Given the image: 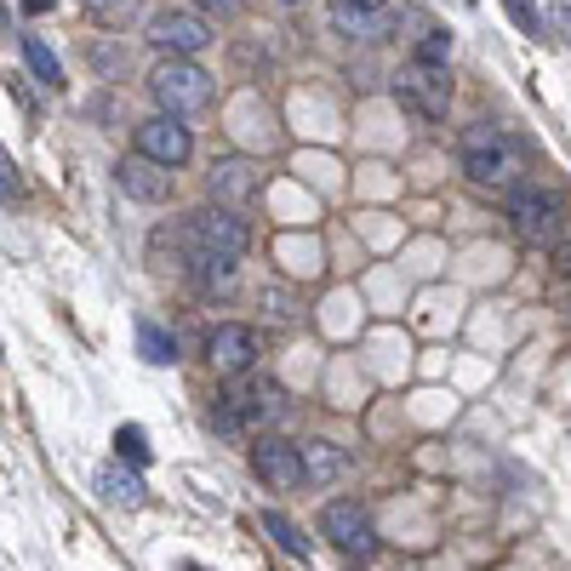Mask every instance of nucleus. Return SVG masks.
Here are the masks:
<instances>
[{
    "mask_svg": "<svg viewBox=\"0 0 571 571\" xmlns=\"http://www.w3.org/2000/svg\"><path fill=\"white\" fill-rule=\"evenodd\" d=\"M212 74L194 63V58H160L155 69H148V97L160 104V115H201L212 104Z\"/></svg>",
    "mask_w": 571,
    "mask_h": 571,
    "instance_id": "1",
    "label": "nucleus"
},
{
    "mask_svg": "<svg viewBox=\"0 0 571 571\" xmlns=\"http://www.w3.org/2000/svg\"><path fill=\"white\" fill-rule=\"evenodd\" d=\"M509 223L526 246H555L560 223H566V201L543 183H520V189H509Z\"/></svg>",
    "mask_w": 571,
    "mask_h": 571,
    "instance_id": "2",
    "label": "nucleus"
},
{
    "mask_svg": "<svg viewBox=\"0 0 571 571\" xmlns=\"http://www.w3.org/2000/svg\"><path fill=\"white\" fill-rule=\"evenodd\" d=\"M463 171L475 178L480 189H509L514 183V148L498 127H468L463 132Z\"/></svg>",
    "mask_w": 571,
    "mask_h": 571,
    "instance_id": "3",
    "label": "nucleus"
},
{
    "mask_svg": "<svg viewBox=\"0 0 571 571\" xmlns=\"http://www.w3.org/2000/svg\"><path fill=\"white\" fill-rule=\"evenodd\" d=\"M320 532H326L349 560H371V555H378V532H371V514H366V503H355V498L326 503V514H320Z\"/></svg>",
    "mask_w": 571,
    "mask_h": 571,
    "instance_id": "4",
    "label": "nucleus"
},
{
    "mask_svg": "<svg viewBox=\"0 0 571 571\" xmlns=\"http://www.w3.org/2000/svg\"><path fill=\"white\" fill-rule=\"evenodd\" d=\"M394 97L424 115V120H445V109H452V74L445 69H424V63H406L401 81H394Z\"/></svg>",
    "mask_w": 571,
    "mask_h": 571,
    "instance_id": "5",
    "label": "nucleus"
},
{
    "mask_svg": "<svg viewBox=\"0 0 571 571\" xmlns=\"http://www.w3.org/2000/svg\"><path fill=\"white\" fill-rule=\"evenodd\" d=\"M138 155L143 160H155V166H166V171H178L189 155H194V138H189V127L178 115H148V120H138Z\"/></svg>",
    "mask_w": 571,
    "mask_h": 571,
    "instance_id": "6",
    "label": "nucleus"
},
{
    "mask_svg": "<svg viewBox=\"0 0 571 571\" xmlns=\"http://www.w3.org/2000/svg\"><path fill=\"white\" fill-rule=\"evenodd\" d=\"M148 40H155L166 58H194L212 46V23L201 12H155L148 17Z\"/></svg>",
    "mask_w": 571,
    "mask_h": 571,
    "instance_id": "7",
    "label": "nucleus"
},
{
    "mask_svg": "<svg viewBox=\"0 0 571 571\" xmlns=\"http://www.w3.org/2000/svg\"><path fill=\"white\" fill-rule=\"evenodd\" d=\"M252 468H258L263 486L297 491V486H304V445H292V440H281V435H258V440H252Z\"/></svg>",
    "mask_w": 571,
    "mask_h": 571,
    "instance_id": "8",
    "label": "nucleus"
},
{
    "mask_svg": "<svg viewBox=\"0 0 571 571\" xmlns=\"http://www.w3.org/2000/svg\"><path fill=\"white\" fill-rule=\"evenodd\" d=\"M206 360L217 378H246L258 366V332L240 326V320H223V326L206 337Z\"/></svg>",
    "mask_w": 571,
    "mask_h": 571,
    "instance_id": "9",
    "label": "nucleus"
},
{
    "mask_svg": "<svg viewBox=\"0 0 571 571\" xmlns=\"http://www.w3.org/2000/svg\"><path fill=\"white\" fill-rule=\"evenodd\" d=\"M189 229H194V246L201 252H223V258H246L252 246V229H246L240 212H189Z\"/></svg>",
    "mask_w": 571,
    "mask_h": 571,
    "instance_id": "10",
    "label": "nucleus"
},
{
    "mask_svg": "<svg viewBox=\"0 0 571 571\" xmlns=\"http://www.w3.org/2000/svg\"><path fill=\"white\" fill-rule=\"evenodd\" d=\"M206 189H212V201H217L223 212H240V206H252V201H258L263 178H258V166H252V160L229 155V160H212Z\"/></svg>",
    "mask_w": 571,
    "mask_h": 571,
    "instance_id": "11",
    "label": "nucleus"
},
{
    "mask_svg": "<svg viewBox=\"0 0 571 571\" xmlns=\"http://www.w3.org/2000/svg\"><path fill=\"white\" fill-rule=\"evenodd\" d=\"M115 183H120V194H127V201H143V206L171 201V171L155 166V160H143V155L120 160V166H115Z\"/></svg>",
    "mask_w": 571,
    "mask_h": 571,
    "instance_id": "12",
    "label": "nucleus"
},
{
    "mask_svg": "<svg viewBox=\"0 0 571 571\" xmlns=\"http://www.w3.org/2000/svg\"><path fill=\"white\" fill-rule=\"evenodd\" d=\"M349 475V452L337 440H304V480L309 486H337Z\"/></svg>",
    "mask_w": 571,
    "mask_h": 571,
    "instance_id": "13",
    "label": "nucleus"
},
{
    "mask_svg": "<svg viewBox=\"0 0 571 571\" xmlns=\"http://www.w3.org/2000/svg\"><path fill=\"white\" fill-rule=\"evenodd\" d=\"M235 275H240V258H223V252H201L189 263V281H194V292H201V297H229Z\"/></svg>",
    "mask_w": 571,
    "mask_h": 571,
    "instance_id": "14",
    "label": "nucleus"
},
{
    "mask_svg": "<svg viewBox=\"0 0 571 571\" xmlns=\"http://www.w3.org/2000/svg\"><path fill=\"white\" fill-rule=\"evenodd\" d=\"M97 491H104L109 503H120V509H138V503L148 498L143 475H138V468H127V463H109V468H97Z\"/></svg>",
    "mask_w": 571,
    "mask_h": 571,
    "instance_id": "15",
    "label": "nucleus"
},
{
    "mask_svg": "<svg viewBox=\"0 0 571 571\" xmlns=\"http://www.w3.org/2000/svg\"><path fill=\"white\" fill-rule=\"evenodd\" d=\"M86 63H92L97 81H109V86H127V74H132V58L120 40H86Z\"/></svg>",
    "mask_w": 571,
    "mask_h": 571,
    "instance_id": "16",
    "label": "nucleus"
},
{
    "mask_svg": "<svg viewBox=\"0 0 571 571\" xmlns=\"http://www.w3.org/2000/svg\"><path fill=\"white\" fill-rule=\"evenodd\" d=\"M263 537H275V549H281V555H292V560H309V555H314V543H309L304 532H297L281 509H263Z\"/></svg>",
    "mask_w": 571,
    "mask_h": 571,
    "instance_id": "17",
    "label": "nucleus"
},
{
    "mask_svg": "<svg viewBox=\"0 0 571 571\" xmlns=\"http://www.w3.org/2000/svg\"><path fill=\"white\" fill-rule=\"evenodd\" d=\"M138 355L148 366H171V360H178V337H171L160 320H138Z\"/></svg>",
    "mask_w": 571,
    "mask_h": 571,
    "instance_id": "18",
    "label": "nucleus"
},
{
    "mask_svg": "<svg viewBox=\"0 0 571 571\" xmlns=\"http://www.w3.org/2000/svg\"><path fill=\"white\" fill-rule=\"evenodd\" d=\"M23 63L35 69V81H40V86H63V69H58L52 46H46L40 35H23Z\"/></svg>",
    "mask_w": 571,
    "mask_h": 571,
    "instance_id": "19",
    "label": "nucleus"
},
{
    "mask_svg": "<svg viewBox=\"0 0 571 571\" xmlns=\"http://www.w3.org/2000/svg\"><path fill=\"white\" fill-rule=\"evenodd\" d=\"M412 63L445 69V63H452V35H445V29H424V35H417V46H412Z\"/></svg>",
    "mask_w": 571,
    "mask_h": 571,
    "instance_id": "20",
    "label": "nucleus"
},
{
    "mask_svg": "<svg viewBox=\"0 0 571 571\" xmlns=\"http://www.w3.org/2000/svg\"><path fill=\"white\" fill-rule=\"evenodd\" d=\"M115 452H120V463L143 468V463H148V435H143L138 424H120V429H115Z\"/></svg>",
    "mask_w": 571,
    "mask_h": 571,
    "instance_id": "21",
    "label": "nucleus"
},
{
    "mask_svg": "<svg viewBox=\"0 0 571 571\" xmlns=\"http://www.w3.org/2000/svg\"><path fill=\"white\" fill-rule=\"evenodd\" d=\"M81 12L92 17V23H127V12H132V0H81Z\"/></svg>",
    "mask_w": 571,
    "mask_h": 571,
    "instance_id": "22",
    "label": "nucleus"
},
{
    "mask_svg": "<svg viewBox=\"0 0 571 571\" xmlns=\"http://www.w3.org/2000/svg\"><path fill=\"white\" fill-rule=\"evenodd\" d=\"M503 7H509V17H514L526 35H543V12L532 7V0H503Z\"/></svg>",
    "mask_w": 571,
    "mask_h": 571,
    "instance_id": "23",
    "label": "nucleus"
},
{
    "mask_svg": "<svg viewBox=\"0 0 571 571\" xmlns=\"http://www.w3.org/2000/svg\"><path fill=\"white\" fill-rule=\"evenodd\" d=\"M0 201H23V178H17V166H12L7 148H0Z\"/></svg>",
    "mask_w": 571,
    "mask_h": 571,
    "instance_id": "24",
    "label": "nucleus"
},
{
    "mask_svg": "<svg viewBox=\"0 0 571 571\" xmlns=\"http://www.w3.org/2000/svg\"><path fill=\"white\" fill-rule=\"evenodd\" d=\"M194 12H201V17H240L246 0H194Z\"/></svg>",
    "mask_w": 571,
    "mask_h": 571,
    "instance_id": "25",
    "label": "nucleus"
},
{
    "mask_svg": "<svg viewBox=\"0 0 571 571\" xmlns=\"http://www.w3.org/2000/svg\"><path fill=\"white\" fill-rule=\"evenodd\" d=\"M543 29H555L571 46V7H549V12H543Z\"/></svg>",
    "mask_w": 571,
    "mask_h": 571,
    "instance_id": "26",
    "label": "nucleus"
},
{
    "mask_svg": "<svg viewBox=\"0 0 571 571\" xmlns=\"http://www.w3.org/2000/svg\"><path fill=\"white\" fill-rule=\"evenodd\" d=\"M332 7H343V12H360V17H383V12H389V0H332Z\"/></svg>",
    "mask_w": 571,
    "mask_h": 571,
    "instance_id": "27",
    "label": "nucleus"
},
{
    "mask_svg": "<svg viewBox=\"0 0 571 571\" xmlns=\"http://www.w3.org/2000/svg\"><path fill=\"white\" fill-rule=\"evenodd\" d=\"M555 275H560V281H571V240H566V246H555Z\"/></svg>",
    "mask_w": 571,
    "mask_h": 571,
    "instance_id": "28",
    "label": "nucleus"
},
{
    "mask_svg": "<svg viewBox=\"0 0 571 571\" xmlns=\"http://www.w3.org/2000/svg\"><path fill=\"white\" fill-rule=\"evenodd\" d=\"M52 7H58V0H23V12H29V17H46Z\"/></svg>",
    "mask_w": 571,
    "mask_h": 571,
    "instance_id": "29",
    "label": "nucleus"
},
{
    "mask_svg": "<svg viewBox=\"0 0 571 571\" xmlns=\"http://www.w3.org/2000/svg\"><path fill=\"white\" fill-rule=\"evenodd\" d=\"M281 7H304V0H281Z\"/></svg>",
    "mask_w": 571,
    "mask_h": 571,
    "instance_id": "30",
    "label": "nucleus"
},
{
    "mask_svg": "<svg viewBox=\"0 0 571 571\" xmlns=\"http://www.w3.org/2000/svg\"><path fill=\"white\" fill-rule=\"evenodd\" d=\"M189 571H201V566H189Z\"/></svg>",
    "mask_w": 571,
    "mask_h": 571,
    "instance_id": "31",
    "label": "nucleus"
}]
</instances>
